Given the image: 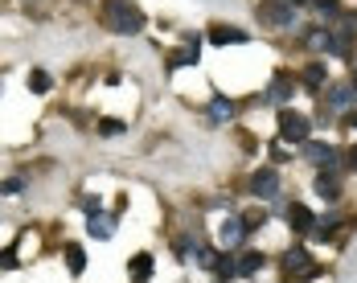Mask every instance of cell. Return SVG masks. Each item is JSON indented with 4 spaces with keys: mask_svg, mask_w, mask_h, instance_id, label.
Listing matches in <instances>:
<instances>
[{
    "mask_svg": "<svg viewBox=\"0 0 357 283\" xmlns=\"http://www.w3.org/2000/svg\"><path fill=\"white\" fill-rule=\"evenodd\" d=\"M103 21H107L111 33H128V37H136L144 29V13L132 4V0H107Z\"/></svg>",
    "mask_w": 357,
    "mask_h": 283,
    "instance_id": "1",
    "label": "cell"
},
{
    "mask_svg": "<svg viewBox=\"0 0 357 283\" xmlns=\"http://www.w3.org/2000/svg\"><path fill=\"white\" fill-rule=\"evenodd\" d=\"M280 140L296 144V148H300V144H308V140H312V123H308L300 111L284 107V111H280Z\"/></svg>",
    "mask_w": 357,
    "mask_h": 283,
    "instance_id": "2",
    "label": "cell"
},
{
    "mask_svg": "<svg viewBox=\"0 0 357 283\" xmlns=\"http://www.w3.org/2000/svg\"><path fill=\"white\" fill-rule=\"evenodd\" d=\"M263 21H271V29H291L296 25V4L291 0H267L263 4Z\"/></svg>",
    "mask_w": 357,
    "mask_h": 283,
    "instance_id": "3",
    "label": "cell"
},
{
    "mask_svg": "<svg viewBox=\"0 0 357 283\" xmlns=\"http://www.w3.org/2000/svg\"><path fill=\"white\" fill-rule=\"evenodd\" d=\"M250 193L263 197V201H271V197L280 193V173H275V165H263V169L250 177Z\"/></svg>",
    "mask_w": 357,
    "mask_h": 283,
    "instance_id": "4",
    "label": "cell"
},
{
    "mask_svg": "<svg viewBox=\"0 0 357 283\" xmlns=\"http://www.w3.org/2000/svg\"><path fill=\"white\" fill-rule=\"evenodd\" d=\"M300 152H304V160L317 165V169H333V165H337V148H333V144L308 140V144H300Z\"/></svg>",
    "mask_w": 357,
    "mask_h": 283,
    "instance_id": "5",
    "label": "cell"
},
{
    "mask_svg": "<svg viewBox=\"0 0 357 283\" xmlns=\"http://www.w3.org/2000/svg\"><path fill=\"white\" fill-rule=\"evenodd\" d=\"M202 62V41L189 33L185 37V49H177V54H169V74L181 70V66H197Z\"/></svg>",
    "mask_w": 357,
    "mask_h": 283,
    "instance_id": "6",
    "label": "cell"
},
{
    "mask_svg": "<svg viewBox=\"0 0 357 283\" xmlns=\"http://www.w3.org/2000/svg\"><path fill=\"white\" fill-rule=\"evenodd\" d=\"M287 226H291L296 234H312V226H317V213L308 210V206H300V201H291V206H287Z\"/></svg>",
    "mask_w": 357,
    "mask_h": 283,
    "instance_id": "7",
    "label": "cell"
},
{
    "mask_svg": "<svg viewBox=\"0 0 357 283\" xmlns=\"http://www.w3.org/2000/svg\"><path fill=\"white\" fill-rule=\"evenodd\" d=\"M324 78H328V70H324V62L321 58H312L304 70H300V82H304V91L308 95H317V91H324Z\"/></svg>",
    "mask_w": 357,
    "mask_h": 283,
    "instance_id": "8",
    "label": "cell"
},
{
    "mask_svg": "<svg viewBox=\"0 0 357 283\" xmlns=\"http://www.w3.org/2000/svg\"><path fill=\"white\" fill-rule=\"evenodd\" d=\"M312 189H317V197H321V201H337V197H341V181H337L333 169H321Z\"/></svg>",
    "mask_w": 357,
    "mask_h": 283,
    "instance_id": "9",
    "label": "cell"
},
{
    "mask_svg": "<svg viewBox=\"0 0 357 283\" xmlns=\"http://www.w3.org/2000/svg\"><path fill=\"white\" fill-rule=\"evenodd\" d=\"M284 267L291 271V275H308V271H312V254H308L304 247H291L284 254Z\"/></svg>",
    "mask_w": 357,
    "mask_h": 283,
    "instance_id": "10",
    "label": "cell"
},
{
    "mask_svg": "<svg viewBox=\"0 0 357 283\" xmlns=\"http://www.w3.org/2000/svg\"><path fill=\"white\" fill-rule=\"evenodd\" d=\"M296 95V78L291 74H275V82H271V95H267V103H287Z\"/></svg>",
    "mask_w": 357,
    "mask_h": 283,
    "instance_id": "11",
    "label": "cell"
},
{
    "mask_svg": "<svg viewBox=\"0 0 357 283\" xmlns=\"http://www.w3.org/2000/svg\"><path fill=\"white\" fill-rule=\"evenodd\" d=\"M210 41H214V45H247L250 37L243 33V29H230V25H214V29H210Z\"/></svg>",
    "mask_w": 357,
    "mask_h": 283,
    "instance_id": "12",
    "label": "cell"
},
{
    "mask_svg": "<svg viewBox=\"0 0 357 283\" xmlns=\"http://www.w3.org/2000/svg\"><path fill=\"white\" fill-rule=\"evenodd\" d=\"M243 234H247V230H243V217H226V222H222V230H218L222 247H234V243H238Z\"/></svg>",
    "mask_w": 357,
    "mask_h": 283,
    "instance_id": "13",
    "label": "cell"
},
{
    "mask_svg": "<svg viewBox=\"0 0 357 283\" xmlns=\"http://www.w3.org/2000/svg\"><path fill=\"white\" fill-rule=\"evenodd\" d=\"M317 222H321V226H312V238H321V243H328V238L341 230V217H337V213H324Z\"/></svg>",
    "mask_w": 357,
    "mask_h": 283,
    "instance_id": "14",
    "label": "cell"
},
{
    "mask_svg": "<svg viewBox=\"0 0 357 283\" xmlns=\"http://www.w3.org/2000/svg\"><path fill=\"white\" fill-rule=\"evenodd\" d=\"M263 267H267V259H263L259 250H247V254L238 259V275H247V280H250V275H259Z\"/></svg>",
    "mask_w": 357,
    "mask_h": 283,
    "instance_id": "15",
    "label": "cell"
},
{
    "mask_svg": "<svg viewBox=\"0 0 357 283\" xmlns=\"http://www.w3.org/2000/svg\"><path fill=\"white\" fill-rule=\"evenodd\" d=\"M111 222H115V217H91V222H86V234H91V238H99V243H107L111 234H115V226H111Z\"/></svg>",
    "mask_w": 357,
    "mask_h": 283,
    "instance_id": "16",
    "label": "cell"
},
{
    "mask_svg": "<svg viewBox=\"0 0 357 283\" xmlns=\"http://www.w3.org/2000/svg\"><path fill=\"white\" fill-rule=\"evenodd\" d=\"M210 267H214V275H218L222 283H226V280H234V275H238V263H234L230 254H214V263H210Z\"/></svg>",
    "mask_w": 357,
    "mask_h": 283,
    "instance_id": "17",
    "label": "cell"
},
{
    "mask_svg": "<svg viewBox=\"0 0 357 283\" xmlns=\"http://www.w3.org/2000/svg\"><path fill=\"white\" fill-rule=\"evenodd\" d=\"M230 115H234V103H230V99H226V95H214V103H210V123H222V119H230Z\"/></svg>",
    "mask_w": 357,
    "mask_h": 283,
    "instance_id": "18",
    "label": "cell"
},
{
    "mask_svg": "<svg viewBox=\"0 0 357 283\" xmlns=\"http://www.w3.org/2000/svg\"><path fill=\"white\" fill-rule=\"evenodd\" d=\"M66 267H70V275H82L86 271V254L78 243H66Z\"/></svg>",
    "mask_w": 357,
    "mask_h": 283,
    "instance_id": "19",
    "label": "cell"
},
{
    "mask_svg": "<svg viewBox=\"0 0 357 283\" xmlns=\"http://www.w3.org/2000/svg\"><path fill=\"white\" fill-rule=\"evenodd\" d=\"M324 99H328V107H349L357 95H354V86H328V95H324Z\"/></svg>",
    "mask_w": 357,
    "mask_h": 283,
    "instance_id": "20",
    "label": "cell"
},
{
    "mask_svg": "<svg viewBox=\"0 0 357 283\" xmlns=\"http://www.w3.org/2000/svg\"><path fill=\"white\" fill-rule=\"evenodd\" d=\"M128 271H132L136 280H148V275H152V254H136V259L128 263Z\"/></svg>",
    "mask_w": 357,
    "mask_h": 283,
    "instance_id": "21",
    "label": "cell"
},
{
    "mask_svg": "<svg viewBox=\"0 0 357 283\" xmlns=\"http://www.w3.org/2000/svg\"><path fill=\"white\" fill-rule=\"evenodd\" d=\"M29 86H33V95H45V91L54 86V78H50L45 70H33V74H29Z\"/></svg>",
    "mask_w": 357,
    "mask_h": 283,
    "instance_id": "22",
    "label": "cell"
},
{
    "mask_svg": "<svg viewBox=\"0 0 357 283\" xmlns=\"http://www.w3.org/2000/svg\"><path fill=\"white\" fill-rule=\"evenodd\" d=\"M0 271H17V247L0 250Z\"/></svg>",
    "mask_w": 357,
    "mask_h": 283,
    "instance_id": "23",
    "label": "cell"
},
{
    "mask_svg": "<svg viewBox=\"0 0 357 283\" xmlns=\"http://www.w3.org/2000/svg\"><path fill=\"white\" fill-rule=\"evenodd\" d=\"M21 189H25V181H21V177H8L4 185H0V193H4V197H17Z\"/></svg>",
    "mask_w": 357,
    "mask_h": 283,
    "instance_id": "24",
    "label": "cell"
},
{
    "mask_svg": "<svg viewBox=\"0 0 357 283\" xmlns=\"http://www.w3.org/2000/svg\"><path fill=\"white\" fill-rule=\"evenodd\" d=\"M99 132H103V136H119V132H128V123H119V119H103Z\"/></svg>",
    "mask_w": 357,
    "mask_h": 283,
    "instance_id": "25",
    "label": "cell"
},
{
    "mask_svg": "<svg viewBox=\"0 0 357 283\" xmlns=\"http://www.w3.org/2000/svg\"><path fill=\"white\" fill-rule=\"evenodd\" d=\"M263 222H267V213H263V210H259V213H247V217H243V230L250 234V230H259Z\"/></svg>",
    "mask_w": 357,
    "mask_h": 283,
    "instance_id": "26",
    "label": "cell"
},
{
    "mask_svg": "<svg viewBox=\"0 0 357 283\" xmlns=\"http://www.w3.org/2000/svg\"><path fill=\"white\" fill-rule=\"evenodd\" d=\"M317 8L324 17H341V0H317Z\"/></svg>",
    "mask_w": 357,
    "mask_h": 283,
    "instance_id": "27",
    "label": "cell"
},
{
    "mask_svg": "<svg viewBox=\"0 0 357 283\" xmlns=\"http://www.w3.org/2000/svg\"><path fill=\"white\" fill-rule=\"evenodd\" d=\"M82 206H86L91 217H99V213H103V201H99V197H82Z\"/></svg>",
    "mask_w": 357,
    "mask_h": 283,
    "instance_id": "28",
    "label": "cell"
},
{
    "mask_svg": "<svg viewBox=\"0 0 357 283\" xmlns=\"http://www.w3.org/2000/svg\"><path fill=\"white\" fill-rule=\"evenodd\" d=\"M341 128H357V107H354V111H345V115H341Z\"/></svg>",
    "mask_w": 357,
    "mask_h": 283,
    "instance_id": "29",
    "label": "cell"
},
{
    "mask_svg": "<svg viewBox=\"0 0 357 283\" xmlns=\"http://www.w3.org/2000/svg\"><path fill=\"white\" fill-rule=\"evenodd\" d=\"M345 156H349V169H354V173H357V148H349Z\"/></svg>",
    "mask_w": 357,
    "mask_h": 283,
    "instance_id": "30",
    "label": "cell"
},
{
    "mask_svg": "<svg viewBox=\"0 0 357 283\" xmlns=\"http://www.w3.org/2000/svg\"><path fill=\"white\" fill-rule=\"evenodd\" d=\"M136 283H144V280H136Z\"/></svg>",
    "mask_w": 357,
    "mask_h": 283,
    "instance_id": "31",
    "label": "cell"
},
{
    "mask_svg": "<svg viewBox=\"0 0 357 283\" xmlns=\"http://www.w3.org/2000/svg\"><path fill=\"white\" fill-rule=\"evenodd\" d=\"M0 91H4V86H0Z\"/></svg>",
    "mask_w": 357,
    "mask_h": 283,
    "instance_id": "32",
    "label": "cell"
},
{
    "mask_svg": "<svg viewBox=\"0 0 357 283\" xmlns=\"http://www.w3.org/2000/svg\"><path fill=\"white\" fill-rule=\"evenodd\" d=\"M354 78H357V74H354Z\"/></svg>",
    "mask_w": 357,
    "mask_h": 283,
    "instance_id": "33",
    "label": "cell"
}]
</instances>
